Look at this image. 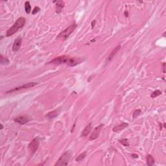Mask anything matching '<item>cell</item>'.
<instances>
[{
  "instance_id": "6da1fadb",
  "label": "cell",
  "mask_w": 166,
  "mask_h": 166,
  "mask_svg": "<svg viewBox=\"0 0 166 166\" xmlns=\"http://www.w3.org/2000/svg\"><path fill=\"white\" fill-rule=\"evenodd\" d=\"M25 19L23 17H21V18H18L17 20L16 21L14 25H12L10 29H8V31H7L6 33V36L7 37H9L10 36L13 35L14 34H15L20 29L22 28L25 25Z\"/></svg>"
},
{
  "instance_id": "7a4b0ae2",
  "label": "cell",
  "mask_w": 166,
  "mask_h": 166,
  "mask_svg": "<svg viewBox=\"0 0 166 166\" xmlns=\"http://www.w3.org/2000/svg\"><path fill=\"white\" fill-rule=\"evenodd\" d=\"M77 27V25L75 24H73L71 25H69L68 27L66 29L64 30L63 31L60 32V34L57 36V38L59 39H60V40H67L68 38H69V36L71 35V34L75 31V29Z\"/></svg>"
},
{
  "instance_id": "3957f363",
  "label": "cell",
  "mask_w": 166,
  "mask_h": 166,
  "mask_svg": "<svg viewBox=\"0 0 166 166\" xmlns=\"http://www.w3.org/2000/svg\"><path fill=\"white\" fill-rule=\"evenodd\" d=\"M71 152L67 151L64 153L62 156H60V158L57 161L55 165V166H62V165H67L68 164V162L69 161V159L71 158Z\"/></svg>"
},
{
  "instance_id": "277c9868",
  "label": "cell",
  "mask_w": 166,
  "mask_h": 166,
  "mask_svg": "<svg viewBox=\"0 0 166 166\" xmlns=\"http://www.w3.org/2000/svg\"><path fill=\"white\" fill-rule=\"evenodd\" d=\"M70 57L66 55H63V56H60L59 57H57L52 60L51 61L49 62L48 64H56V65H60L62 64H68L69 60Z\"/></svg>"
},
{
  "instance_id": "5b68a950",
  "label": "cell",
  "mask_w": 166,
  "mask_h": 166,
  "mask_svg": "<svg viewBox=\"0 0 166 166\" xmlns=\"http://www.w3.org/2000/svg\"><path fill=\"white\" fill-rule=\"evenodd\" d=\"M38 84V82H29V83H27V84H24L22 86H19L17 87V88H14L12 90H10L9 91H7L6 92V94H9V93H12L14 91H19V90H24V89H27V88H32V87L34 86L37 85Z\"/></svg>"
},
{
  "instance_id": "8992f818",
  "label": "cell",
  "mask_w": 166,
  "mask_h": 166,
  "mask_svg": "<svg viewBox=\"0 0 166 166\" xmlns=\"http://www.w3.org/2000/svg\"><path fill=\"white\" fill-rule=\"evenodd\" d=\"M39 144H40V140L38 138H34V140L29 144V149L31 151L32 154H34L38 150Z\"/></svg>"
},
{
  "instance_id": "52a82bcc",
  "label": "cell",
  "mask_w": 166,
  "mask_h": 166,
  "mask_svg": "<svg viewBox=\"0 0 166 166\" xmlns=\"http://www.w3.org/2000/svg\"><path fill=\"white\" fill-rule=\"evenodd\" d=\"M103 126H104V125L103 124H101L99 126H97V127L95 128V129L94 130V132L91 133V136L90 137V140H95L96 139H97L99 135H100L101 131L102 128H103Z\"/></svg>"
},
{
  "instance_id": "ba28073f",
  "label": "cell",
  "mask_w": 166,
  "mask_h": 166,
  "mask_svg": "<svg viewBox=\"0 0 166 166\" xmlns=\"http://www.w3.org/2000/svg\"><path fill=\"white\" fill-rule=\"evenodd\" d=\"M83 60H84V59H81V58H70L67 65H68L69 66H75L81 64Z\"/></svg>"
},
{
  "instance_id": "9c48e42d",
  "label": "cell",
  "mask_w": 166,
  "mask_h": 166,
  "mask_svg": "<svg viewBox=\"0 0 166 166\" xmlns=\"http://www.w3.org/2000/svg\"><path fill=\"white\" fill-rule=\"evenodd\" d=\"M22 38H16V40H15L14 42L13 46H12V50H13V51L16 52L17 51L19 50L21 46H22Z\"/></svg>"
},
{
  "instance_id": "30bf717a",
  "label": "cell",
  "mask_w": 166,
  "mask_h": 166,
  "mask_svg": "<svg viewBox=\"0 0 166 166\" xmlns=\"http://www.w3.org/2000/svg\"><path fill=\"white\" fill-rule=\"evenodd\" d=\"M29 119L27 116H20L18 118H16L14 119V121L16 123H18L21 125H25L27 122H29Z\"/></svg>"
},
{
  "instance_id": "8fae6325",
  "label": "cell",
  "mask_w": 166,
  "mask_h": 166,
  "mask_svg": "<svg viewBox=\"0 0 166 166\" xmlns=\"http://www.w3.org/2000/svg\"><path fill=\"white\" fill-rule=\"evenodd\" d=\"M54 3H56V12L58 14L60 13L64 7V2L63 1H57L54 2Z\"/></svg>"
},
{
  "instance_id": "7c38bea8",
  "label": "cell",
  "mask_w": 166,
  "mask_h": 166,
  "mask_svg": "<svg viewBox=\"0 0 166 166\" xmlns=\"http://www.w3.org/2000/svg\"><path fill=\"white\" fill-rule=\"evenodd\" d=\"M128 126V124L127 123H123L121 124V125H118V126H115L113 128V131L114 132H119V131H122L124 128H126L127 126Z\"/></svg>"
},
{
  "instance_id": "4fadbf2b",
  "label": "cell",
  "mask_w": 166,
  "mask_h": 166,
  "mask_svg": "<svg viewBox=\"0 0 166 166\" xmlns=\"http://www.w3.org/2000/svg\"><path fill=\"white\" fill-rule=\"evenodd\" d=\"M91 130V123H89L87 126H86L85 128L83 129L82 132V134H81V136L82 137H85L88 135L89 133L90 132Z\"/></svg>"
},
{
  "instance_id": "5bb4252c",
  "label": "cell",
  "mask_w": 166,
  "mask_h": 166,
  "mask_svg": "<svg viewBox=\"0 0 166 166\" xmlns=\"http://www.w3.org/2000/svg\"><path fill=\"white\" fill-rule=\"evenodd\" d=\"M59 110H56L47 113V115H46V117H47V118H49V119H53V118H56L57 116H59Z\"/></svg>"
},
{
  "instance_id": "9a60e30c",
  "label": "cell",
  "mask_w": 166,
  "mask_h": 166,
  "mask_svg": "<svg viewBox=\"0 0 166 166\" xmlns=\"http://www.w3.org/2000/svg\"><path fill=\"white\" fill-rule=\"evenodd\" d=\"M120 48H121L120 46H117V47H116V48H115L114 49V50L112 51L111 53H110V54L108 55V58H107V61H110V60H112V58L114 57V55L116 54V53H117V52H118V51L120 49Z\"/></svg>"
},
{
  "instance_id": "2e32d148",
  "label": "cell",
  "mask_w": 166,
  "mask_h": 166,
  "mask_svg": "<svg viewBox=\"0 0 166 166\" xmlns=\"http://www.w3.org/2000/svg\"><path fill=\"white\" fill-rule=\"evenodd\" d=\"M147 164L149 166H152L154 164V159L151 155H148L147 156Z\"/></svg>"
},
{
  "instance_id": "e0dca14e",
  "label": "cell",
  "mask_w": 166,
  "mask_h": 166,
  "mask_svg": "<svg viewBox=\"0 0 166 166\" xmlns=\"http://www.w3.org/2000/svg\"><path fill=\"white\" fill-rule=\"evenodd\" d=\"M25 11L27 14H29L31 11V6L29 2H26L25 3Z\"/></svg>"
},
{
  "instance_id": "ac0fdd59",
  "label": "cell",
  "mask_w": 166,
  "mask_h": 166,
  "mask_svg": "<svg viewBox=\"0 0 166 166\" xmlns=\"http://www.w3.org/2000/svg\"><path fill=\"white\" fill-rule=\"evenodd\" d=\"M0 59H1V60H0V62H1L2 64L5 65V64H9V60H8L7 58L4 57L2 54L0 55Z\"/></svg>"
},
{
  "instance_id": "d6986e66",
  "label": "cell",
  "mask_w": 166,
  "mask_h": 166,
  "mask_svg": "<svg viewBox=\"0 0 166 166\" xmlns=\"http://www.w3.org/2000/svg\"><path fill=\"white\" fill-rule=\"evenodd\" d=\"M86 152L81 153V154L79 155L78 157L76 158V161L77 162H80V161L83 160V159L86 157Z\"/></svg>"
},
{
  "instance_id": "ffe728a7",
  "label": "cell",
  "mask_w": 166,
  "mask_h": 166,
  "mask_svg": "<svg viewBox=\"0 0 166 166\" xmlns=\"http://www.w3.org/2000/svg\"><path fill=\"white\" fill-rule=\"evenodd\" d=\"M162 94V91H160V90H156V91H154L153 94H151V97L152 98H155V97H158V96H160Z\"/></svg>"
},
{
  "instance_id": "44dd1931",
  "label": "cell",
  "mask_w": 166,
  "mask_h": 166,
  "mask_svg": "<svg viewBox=\"0 0 166 166\" xmlns=\"http://www.w3.org/2000/svg\"><path fill=\"white\" fill-rule=\"evenodd\" d=\"M119 142L121 143V144L123 146H125V147H127V146L129 145V143H128V141L127 139H123V140H119Z\"/></svg>"
},
{
  "instance_id": "7402d4cb",
  "label": "cell",
  "mask_w": 166,
  "mask_h": 166,
  "mask_svg": "<svg viewBox=\"0 0 166 166\" xmlns=\"http://www.w3.org/2000/svg\"><path fill=\"white\" fill-rule=\"evenodd\" d=\"M141 110H140V109H138V110H136L135 111H134V113H133V116H132V118H134H134H137L138 116H140V114H141Z\"/></svg>"
},
{
  "instance_id": "603a6c76",
  "label": "cell",
  "mask_w": 166,
  "mask_h": 166,
  "mask_svg": "<svg viewBox=\"0 0 166 166\" xmlns=\"http://www.w3.org/2000/svg\"><path fill=\"white\" fill-rule=\"evenodd\" d=\"M40 8L39 7H35L34 8V9L32 10V15L36 14H37L38 12H40Z\"/></svg>"
},
{
  "instance_id": "cb8c5ba5",
  "label": "cell",
  "mask_w": 166,
  "mask_h": 166,
  "mask_svg": "<svg viewBox=\"0 0 166 166\" xmlns=\"http://www.w3.org/2000/svg\"><path fill=\"white\" fill-rule=\"evenodd\" d=\"M162 69H163V73H165V63L163 64V67H162Z\"/></svg>"
},
{
  "instance_id": "d4e9b609",
  "label": "cell",
  "mask_w": 166,
  "mask_h": 166,
  "mask_svg": "<svg viewBox=\"0 0 166 166\" xmlns=\"http://www.w3.org/2000/svg\"><path fill=\"white\" fill-rule=\"evenodd\" d=\"M96 20H94L92 22H91V29H94V27H95V25H96Z\"/></svg>"
},
{
  "instance_id": "484cf974",
  "label": "cell",
  "mask_w": 166,
  "mask_h": 166,
  "mask_svg": "<svg viewBox=\"0 0 166 166\" xmlns=\"http://www.w3.org/2000/svg\"><path fill=\"white\" fill-rule=\"evenodd\" d=\"M132 157H134V158H138V155H137V154H132Z\"/></svg>"
},
{
  "instance_id": "4316f807",
  "label": "cell",
  "mask_w": 166,
  "mask_h": 166,
  "mask_svg": "<svg viewBox=\"0 0 166 166\" xmlns=\"http://www.w3.org/2000/svg\"><path fill=\"white\" fill-rule=\"evenodd\" d=\"M125 16H126V17H128V12H127L126 10L125 12Z\"/></svg>"
},
{
  "instance_id": "83f0119b",
  "label": "cell",
  "mask_w": 166,
  "mask_h": 166,
  "mask_svg": "<svg viewBox=\"0 0 166 166\" xmlns=\"http://www.w3.org/2000/svg\"><path fill=\"white\" fill-rule=\"evenodd\" d=\"M0 126H1V128H0V130H2V129H3V125H2V124H1V125H0Z\"/></svg>"
}]
</instances>
